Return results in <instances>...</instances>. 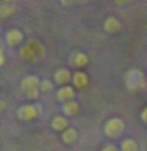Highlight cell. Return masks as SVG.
I'll return each mask as SVG.
<instances>
[{
    "mask_svg": "<svg viewBox=\"0 0 147 151\" xmlns=\"http://www.w3.org/2000/svg\"><path fill=\"white\" fill-rule=\"evenodd\" d=\"M119 150L121 151H138V142L132 139V137H125L119 144Z\"/></svg>",
    "mask_w": 147,
    "mask_h": 151,
    "instance_id": "16",
    "label": "cell"
},
{
    "mask_svg": "<svg viewBox=\"0 0 147 151\" xmlns=\"http://www.w3.org/2000/svg\"><path fill=\"white\" fill-rule=\"evenodd\" d=\"M74 96H76V89H74L73 85H62V87H59L57 92H56L57 101H61L62 104L68 103V101H73Z\"/></svg>",
    "mask_w": 147,
    "mask_h": 151,
    "instance_id": "8",
    "label": "cell"
},
{
    "mask_svg": "<svg viewBox=\"0 0 147 151\" xmlns=\"http://www.w3.org/2000/svg\"><path fill=\"white\" fill-rule=\"evenodd\" d=\"M5 2H11V4H17V2H21V0H5Z\"/></svg>",
    "mask_w": 147,
    "mask_h": 151,
    "instance_id": "25",
    "label": "cell"
},
{
    "mask_svg": "<svg viewBox=\"0 0 147 151\" xmlns=\"http://www.w3.org/2000/svg\"><path fill=\"white\" fill-rule=\"evenodd\" d=\"M62 113L66 115V116H78V113H80V104L76 103V101H68V103H64L62 104Z\"/></svg>",
    "mask_w": 147,
    "mask_h": 151,
    "instance_id": "12",
    "label": "cell"
},
{
    "mask_svg": "<svg viewBox=\"0 0 147 151\" xmlns=\"http://www.w3.org/2000/svg\"><path fill=\"white\" fill-rule=\"evenodd\" d=\"M28 44H29V45H31V47H33V50H35V52H36L38 56H44V54H45L44 47H42V44H40L38 40H29Z\"/></svg>",
    "mask_w": 147,
    "mask_h": 151,
    "instance_id": "18",
    "label": "cell"
},
{
    "mask_svg": "<svg viewBox=\"0 0 147 151\" xmlns=\"http://www.w3.org/2000/svg\"><path fill=\"white\" fill-rule=\"evenodd\" d=\"M5 44L9 47H19L23 42H24V35H23V31L19 30V28H11V30L5 31Z\"/></svg>",
    "mask_w": 147,
    "mask_h": 151,
    "instance_id": "5",
    "label": "cell"
},
{
    "mask_svg": "<svg viewBox=\"0 0 147 151\" xmlns=\"http://www.w3.org/2000/svg\"><path fill=\"white\" fill-rule=\"evenodd\" d=\"M19 56H21L24 61H31V63H35V61H36V58H38V54L33 50V47L29 45V44H26V45H21Z\"/></svg>",
    "mask_w": 147,
    "mask_h": 151,
    "instance_id": "13",
    "label": "cell"
},
{
    "mask_svg": "<svg viewBox=\"0 0 147 151\" xmlns=\"http://www.w3.org/2000/svg\"><path fill=\"white\" fill-rule=\"evenodd\" d=\"M101 151H121V150H119L118 146H114V144H106Z\"/></svg>",
    "mask_w": 147,
    "mask_h": 151,
    "instance_id": "19",
    "label": "cell"
},
{
    "mask_svg": "<svg viewBox=\"0 0 147 151\" xmlns=\"http://www.w3.org/2000/svg\"><path fill=\"white\" fill-rule=\"evenodd\" d=\"M88 83H90V78H88V75L83 71V70H76V71H73V82H71V85H73L74 89L83 91V89L88 87Z\"/></svg>",
    "mask_w": 147,
    "mask_h": 151,
    "instance_id": "7",
    "label": "cell"
},
{
    "mask_svg": "<svg viewBox=\"0 0 147 151\" xmlns=\"http://www.w3.org/2000/svg\"><path fill=\"white\" fill-rule=\"evenodd\" d=\"M116 4H125V2H130V0H114Z\"/></svg>",
    "mask_w": 147,
    "mask_h": 151,
    "instance_id": "24",
    "label": "cell"
},
{
    "mask_svg": "<svg viewBox=\"0 0 147 151\" xmlns=\"http://www.w3.org/2000/svg\"><path fill=\"white\" fill-rule=\"evenodd\" d=\"M88 56L85 54V52H74L73 56H71V61H69V64L73 66V68H76V70H83L85 66L88 64Z\"/></svg>",
    "mask_w": 147,
    "mask_h": 151,
    "instance_id": "11",
    "label": "cell"
},
{
    "mask_svg": "<svg viewBox=\"0 0 147 151\" xmlns=\"http://www.w3.org/2000/svg\"><path fill=\"white\" fill-rule=\"evenodd\" d=\"M140 118H142V122H144V123H147V106L142 109V113H140Z\"/></svg>",
    "mask_w": 147,
    "mask_h": 151,
    "instance_id": "20",
    "label": "cell"
},
{
    "mask_svg": "<svg viewBox=\"0 0 147 151\" xmlns=\"http://www.w3.org/2000/svg\"><path fill=\"white\" fill-rule=\"evenodd\" d=\"M146 85H147V78H146V75L142 73V70L133 68V70H130V71L125 73V87L130 92L142 91Z\"/></svg>",
    "mask_w": 147,
    "mask_h": 151,
    "instance_id": "1",
    "label": "cell"
},
{
    "mask_svg": "<svg viewBox=\"0 0 147 151\" xmlns=\"http://www.w3.org/2000/svg\"><path fill=\"white\" fill-rule=\"evenodd\" d=\"M17 118L23 122H33L35 118H38L42 115V106L38 103H29V104H23L17 108L16 111Z\"/></svg>",
    "mask_w": 147,
    "mask_h": 151,
    "instance_id": "3",
    "label": "cell"
},
{
    "mask_svg": "<svg viewBox=\"0 0 147 151\" xmlns=\"http://www.w3.org/2000/svg\"><path fill=\"white\" fill-rule=\"evenodd\" d=\"M54 82L57 85H61V87L62 85H69L73 82V71H69V68H59L54 73Z\"/></svg>",
    "mask_w": 147,
    "mask_h": 151,
    "instance_id": "6",
    "label": "cell"
},
{
    "mask_svg": "<svg viewBox=\"0 0 147 151\" xmlns=\"http://www.w3.org/2000/svg\"><path fill=\"white\" fill-rule=\"evenodd\" d=\"M16 14V5L14 4H11V2H2L0 4V17H4V19H9V17H12Z\"/></svg>",
    "mask_w": 147,
    "mask_h": 151,
    "instance_id": "15",
    "label": "cell"
},
{
    "mask_svg": "<svg viewBox=\"0 0 147 151\" xmlns=\"http://www.w3.org/2000/svg\"><path fill=\"white\" fill-rule=\"evenodd\" d=\"M61 139H62V142L64 144H74L76 142V139H78V130L73 129V127H69V129H66L62 134H61Z\"/></svg>",
    "mask_w": 147,
    "mask_h": 151,
    "instance_id": "14",
    "label": "cell"
},
{
    "mask_svg": "<svg viewBox=\"0 0 147 151\" xmlns=\"http://www.w3.org/2000/svg\"><path fill=\"white\" fill-rule=\"evenodd\" d=\"M74 0H61V5L62 7H69V5H73Z\"/></svg>",
    "mask_w": 147,
    "mask_h": 151,
    "instance_id": "21",
    "label": "cell"
},
{
    "mask_svg": "<svg viewBox=\"0 0 147 151\" xmlns=\"http://www.w3.org/2000/svg\"><path fill=\"white\" fill-rule=\"evenodd\" d=\"M54 85H56V82H52V80H49V78H44L42 83H40V92H42V94H49V92L54 91Z\"/></svg>",
    "mask_w": 147,
    "mask_h": 151,
    "instance_id": "17",
    "label": "cell"
},
{
    "mask_svg": "<svg viewBox=\"0 0 147 151\" xmlns=\"http://www.w3.org/2000/svg\"><path fill=\"white\" fill-rule=\"evenodd\" d=\"M121 28H123L121 21H119L118 17H114V16H109V17L104 21V30H106V33H109V35H116V33H119Z\"/></svg>",
    "mask_w": 147,
    "mask_h": 151,
    "instance_id": "9",
    "label": "cell"
},
{
    "mask_svg": "<svg viewBox=\"0 0 147 151\" xmlns=\"http://www.w3.org/2000/svg\"><path fill=\"white\" fill-rule=\"evenodd\" d=\"M50 127H52V130H56V132H61V134H62L66 129H69V120H68L66 115H57V116L52 118Z\"/></svg>",
    "mask_w": 147,
    "mask_h": 151,
    "instance_id": "10",
    "label": "cell"
},
{
    "mask_svg": "<svg viewBox=\"0 0 147 151\" xmlns=\"http://www.w3.org/2000/svg\"><path fill=\"white\" fill-rule=\"evenodd\" d=\"M5 106H7V101H5V99H4V101H2V103H0V109H2V111H4V109H5Z\"/></svg>",
    "mask_w": 147,
    "mask_h": 151,
    "instance_id": "23",
    "label": "cell"
},
{
    "mask_svg": "<svg viewBox=\"0 0 147 151\" xmlns=\"http://www.w3.org/2000/svg\"><path fill=\"white\" fill-rule=\"evenodd\" d=\"M125 132V122L121 118H109L104 123V134L111 139H116Z\"/></svg>",
    "mask_w": 147,
    "mask_h": 151,
    "instance_id": "4",
    "label": "cell"
},
{
    "mask_svg": "<svg viewBox=\"0 0 147 151\" xmlns=\"http://www.w3.org/2000/svg\"><path fill=\"white\" fill-rule=\"evenodd\" d=\"M40 83H42V80L38 78V76L35 75H26L23 80H21V89L23 92L26 94V97L28 99H38L40 97Z\"/></svg>",
    "mask_w": 147,
    "mask_h": 151,
    "instance_id": "2",
    "label": "cell"
},
{
    "mask_svg": "<svg viewBox=\"0 0 147 151\" xmlns=\"http://www.w3.org/2000/svg\"><path fill=\"white\" fill-rule=\"evenodd\" d=\"M5 64V52H4V49H0V66H4Z\"/></svg>",
    "mask_w": 147,
    "mask_h": 151,
    "instance_id": "22",
    "label": "cell"
}]
</instances>
